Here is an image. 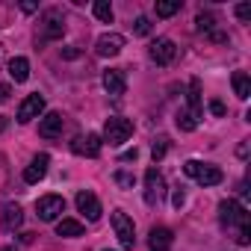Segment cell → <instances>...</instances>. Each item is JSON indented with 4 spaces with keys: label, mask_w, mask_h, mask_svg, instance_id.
<instances>
[{
    "label": "cell",
    "mask_w": 251,
    "mask_h": 251,
    "mask_svg": "<svg viewBox=\"0 0 251 251\" xmlns=\"http://www.w3.org/2000/svg\"><path fill=\"white\" fill-rule=\"evenodd\" d=\"M133 136V121L130 118H121V115H112V118H106V124H103V142H109L112 148H118V145H124Z\"/></svg>",
    "instance_id": "obj_1"
},
{
    "label": "cell",
    "mask_w": 251,
    "mask_h": 251,
    "mask_svg": "<svg viewBox=\"0 0 251 251\" xmlns=\"http://www.w3.org/2000/svg\"><path fill=\"white\" fill-rule=\"evenodd\" d=\"M183 172H186L195 183H201V186H216V183L225 180L222 169H216V166H210V163H201V160H186V163H183Z\"/></svg>",
    "instance_id": "obj_2"
},
{
    "label": "cell",
    "mask_w": 251,
    "mask_h": 251,
    "mask_svg": "<svg viewBox=\"0 0 251 251\" xmlns=\"http://www.w3.org/2000/svg\"><path fill=\"white\" fill-rule=\"evenodd\" d=\"M219 219H222L225 227H236V233L239 230H248V210L242 204H236L233 198H225L219 204Z\"/></svg>",
    "instance_id": "obj_3"
},
{
    "label": "cell",
    "mask_w": 251,
    "mask_h": 251,
    "mask_svg": "<svg viewBox=\"0 0 251 251\" xmlns=\"http://www.w3.org/2000/svg\"><path fill=\"white\" fill-rule=\"evenodd\" d=\"M112 230H115L121 248H133V245H136V227H133V219L124 213V210H112Z\"/></svg>",
    "instance_id": "obj_4"
},
{
    "label": "cell",
    "mask_w": 251,
    "mask_h": 251,
    "mask_svg": "<svg viewBox=\"0 0 251 251\" xmlns=\"http://www.w3.org/2000/svg\"><path fill=\"white\" fill-rule=\"evenodd\" d=\"M166 201V177L157 169L145 172V204L148 207H160Z\"/></svg>",
    "instance_id": "obj_5"
},
{
    "label": "cell",
    "mask_w": 251,
    "mask_h": 251,
    "mask_svg": "<svg viewBox=\"0 0 251 251\" xmlns=\"http://www.w3.org/2000/svg\"><path fill=\"white\" fill-rule=\"evenodd\" d=\"M65 213V198L62 195H42L36 201V216L42 222H56Z\"/></svg>",
    "instance_id": "obj_6"
},
{
    "label": "cell",
    "mask_w": 251,
    "mask_h": 251,
    "mask_svg": "<svg viewBox=\"0 0 251 251\" xmlns=\"http://www.w3.org/2000/svg\"><path fill=\"white\" fill-rule=\"evenodd\" d=\"M42 112H45V95L33 92V95H27V98L21 100V106H18V121H21V124H30V121L39 118Z\"/></svg>",
    "instance_id": "obj_7"
},
{
    "label": "cell",
    "mask_w": 251,
    "mask_h": 251,
    "mask_svg": "<svg viewBox=\"0 0 251 251\" xmlns=\"http://www.w3.org/2000/svg\"><path fill=\"white\" fill-rule=\"evenodd\" d=\"M62 33H65V18H62V12L59 9H50V12H45V18H42V39H62Z\"/></svg>",
    "instance_id": "obj_8"
},
{
    "label": "cell",
    "mask_w": 251,
    "mask_h": 251,
    "mask_svg": "<svg viewBox=\"0 0 251 251\" xmlns=\"http://www.w3.org/2000/svg\"><path fill=\"white\" fill-rule=\"evenodd\" d=\"M100 136L98 133H80L74 142H71V151L77 154V157H98L100 154Z\"/></svg>",
    "instance_id": "obj_9"
},
{
    "label": "cell",
    "mask_w": 251,
    "mask_h": 251,
    "mask_svg": "<svg viewBox=\"0 0 251 251\" xmlns=\"http://www.w3.org/2000/svg\"><path fill=\"white\" fill-rule=\"evenodd\" d=\"M175 56H177V45H175L172 39H157V42L151 45V59H154L157 65H172Z\"/></svg>",
    "instance_id": "obj_10"
},
{
    "label": "cell",
    "mask_w": 251,
    "mask_h": 251,
    "mask_svg": "<svg viewBox=\"0 0 251 251\" xmlns=\"http://www.w3.org/2000/svg\"><path fill=\"white\" fill-rule=\"evenodd\" d=\"M121 48H124V36H121V33H103V36L95 42L98 56H118Z\"/></svg>",
    "instance_id": "obj_11"
},
{
    "label": "cell",
    "mask_w": 251,
    "mask_h": 251,
    "mask_svg": "<svg viewBox=\"0 0 251 251\" xmlns=\"http://www.w3.org/2000/svg\"><path fill=\"white\" fill-rule=\"evenodd\" d=\"M77 210L89 219V222H98L100 219V201H98V195L95 192H77Z\"/></svg>",
    "instance_id": "obj_12"
},
{
    "label": "cell",
    "mask_w": 251,
    "mask_h": 251,
    "mask_svg": "<svg viewBox=\"0 0 251 251\" xmlns=\"http://www.w3.org/2000/svg\"><path fill=\"white\" fill-rule=\"evenodd\" d=\"M62 115L59 112H48L42 121H39V136H45V139H56L59 133H62Z\"/></svg>",
    "instance_id": "obj_13"
},
{
    "label": "cell",
    "mask_w": 251,
    "mask_h": 251,
    "mask_svg": "<svg viewBox=\"0 0 251 251\" xmlns=\"http://www.w3.org/2000/svg\"><path fill=\"white\" fill-rule=\"evenodd\" d=\"M48 166H50V157H48V154L33 157V163L24 169V180H27V183H39V180L48 175Z\"/></svg>",
    "instance_id": "obj_14"
},
{
    "label": "cell",
    "mask_w": 251,
    "mask_h": 251,
    "mask_svg": "<svg viewBox=\"0 0 251 251\" xmlns=\"http://www.w3.org/2000/svg\"><path fill=\"white\" fill-rule=\"evenodd\" d=\"M172 242H175V233H172L169 227H163V225L154 227L151 236H148V248H151V251H169Z\"/></svg>",
    "instance_id": "obj_15"
},
{
    "label": "cell",
    "mask_w": 251,
    "mask_h": 251,
    "mask_svg": "<svg viewBox=\"0 0 251 251\" xmlns=\"http://www.w3.org/2000/svg\"><path fill=\"white\" fill-rule=\"evenodd\" d=\"M103 89H106L109 95H124V89H127L124 71H121V68H109V71H103Z\"/></svg>",
    "instance_id": "obj_16"
},
{
    "label": "cell",
    "mask_w": 251,
    "mask_h": 251,
    "mask_svg": "<svg viewBox=\"0 0 251 251\" xmlns=\"http://www.w3.org/2000/svg\"><path fill=\"white\" fill-rule=\"evenodd\" d=\"M9 80H12V83H27V80H30V62H27L24 56L9 59Z\"/></svg>",
    "instance_id": "obj_17"
},
{
    "label": "cell",
    "mask_w": 251,
    "mask_h": 251,
    "mask_svg": "<svg viewBox=\"0 0 251 251\" xmlns=\"http://www.w3.org/2000/svg\"><path fill=\"white\" fill-rule=\"evenodd\" d=\"M195 121L201 118V112H204V103H201V83L198 80H189V109H186Z\"/></svg>",
    "instance_id": "obj_18"
},
{
    "label": "cell",
    "mask_w": 251,
    "mask_h": 251,
    "mask_svg": "<svg viewBox=\"0 0 251 251\" xmlns=\"http://www.w3.org/2000/svg\"><path fill=\"white\" fill-rule=\"evenodd\" d=\"M21 225H24L21 207H18V204H6V207H3V227H6V230H18Z\"/></svg>",
    "instance_id": "obj_19"
},
{
    "label": "cell",
    "mask_w": 251,
    "mask_h": 251,
    "mask_svg": "<svg viewBox=\"0 0 251 251\" xmlns=\"http://www.w3.org/2000/svg\"><path fill=\"white\" fill-rule=\"evenodd\" d=\"M233 92L239 100H248L251 98V77L245 71H233Z\"/></svg>",
    "instance_id": "obj_20"
},
{
    "label": "cell",
    "mask_w": 251,
    "mask_h": 251,
    "mask_svg": "<svg viewBox=\"0 0 251 251\" xmlns=\"http://www.w3.org/2000/svg\"><path fill=\"white\" fill-rule=\"evenodd\" d=\"M56 233L59 236H83V222H77V219H59L56 222Z\"/></svg>",
    "instance_id": "obj_21"
},
{
    "label": "cell",
    "mask_w": 251,
    "mask_h": 251,
    "mask_svg": "<svg viewBox=\"0 0 251 251\" xmlns=\"http://www.w3.org/2000/svg\"><path fill=\"white\" fill-rule=\"evenodd\" d=\"M92 12H95V18H98V21L112 24V6L106 3V0H95V3H92Z\"/></svg>",
    "instance_id": "obj_22"
},
{
    "label": "cell",
    "mask_w": 251,
    "mask_h": 251,
    "mask_svg": "<svg viewBox=\"0 0 251 251\" xmlns=\"http://www.w3.org/2000/svg\"><path fill=\"white\" fill-rule=\"evenodd\" d=\"M175 12H180V0H160L157 3V15L160 18H172Z\"/></svg>",
    "instance_id": "obj_23"
},
{
    "label": "cell",
    "mask_w": 251,
    "mask_h": 251,
    "mask_svg": "<svg viewBox=\"0 0 251 251\" xmlns=\"http://www.w3.org/2000/svg\"><path fill=\"white\" fill-rule=\"evenodd\" d=\"M175 121H177V127H180V130H183V133H192V130H195V127H198V121H195V118H192V115H189V112H186V109H180V112H177V118H175Z\"/></svg>",
    "instance_id": "obj_24"
},
{
    "label": "cell",
    "mask_w": 251,
    "mask_h": 251,
    "mask_svg": "<svg viewBox=\"0 0 251 251\" xmlns=\"http://www.w3.org/2000/svg\"><path fill=\"white\" fill-rule=\"evenodd\" d=\"M213 27H216V18H213L210 12H198V18H195V30H198V33H213Z\"/></svg>",
    "instance_id": "obj_25"
},
{
    "label": "cell",
    "mask_w": 251,
    "mask_h": 251,
    "mask_svg": "<svg viewBox=\"0 0 251 251\" xmlns=\"http://www.w3.org/2000/svg\"><path fill=\"white\" fill-rule=\"evenodd\" d=\"M166 151H169V136H157V142H154V148H151L154 163H157V160H163V157H166Z\"/></svg>",
    "instance_id": "obj_26"
},
{
    "label": "cell",
    "mask_w": 251,
    "mask_h": 251,
    "mask_svg": "<svg viewBox=\"0 0 251 251\" xmlns=\"http://www.w3.org/2000/svg\"><path fill=\"white\" fill-rule=\"evenodd\" d=\"M115 183H118V186H124V189H133L136 177H133L130 172H115Z\"/></svg>",
    "instance_id": "obj_27"
},
{
    "label": "cell",
    "mask_w": 251,
    "mask_h": 251,
    "mask_svg": "<svg viewBox=\"0 0 251 251\" xmlns=\"http://www.w3.org/2000/svg\"><path fill=\"white\" fill-rule=\"evenodd\" d=\"M133 33H136V36H148V33H151V21H148L145 15H139V18H136V27H133Z\"/></svg>",
    "instance_id": "obj_28"
},
{
    "label": "cell",
    "mask_w": 251,
    "mask_h": 251,
    "mask_svg": "<svg viewBox=\"0 0 251 251\" xmlns=\"http://www.w3.org/2000/svg\"><path fill=\"white\" fill-rule=\"evenodd\" d=\"M236 18H239V21H251V6H248V3H239V6H236Z\"/></svg>",
    "instance_id": "obj_29"
},
{
    "label": "cell",
    "mask_w": 251,
    "mask_h": 251,
    "mask_svg": "<svg viewBox=\"0 0 251 251\" xmlns=\"http://www.w3.org/2000/svg\"><path fill=\"white\" fill-rule=\"evenodd\" d=\"M172 204H175V207H177V210H180V207H183V204H186V192H183V189H180V186H177V189H175V195H172Z\"/></svg>",
    "instance_id": "obj_30"
},
{
    "label": "cell",
    "mask_w": 251,
    "mask_h": 251,
    "mask_svg": "<svg viewBox=\"0 0 251 251\" xmlns=\"http://www.w3.org/2000/svg\"><path fill=\"white\" fill-rule=\"evenodd\" d=\"M210 112H213V115H225L227 109H225V103H222V100H210Z\"/></svg>",
    "instance_id": "obj_31"
},
{
    "label": "cell",
    "mask_w": 251,
    "mask_h": 251,
    "mask_svg": "<svg viewBox=\"0 0 251 251\" xmlns=\"http://www.w3.org/2000/svg\"><path fill=\"white\" fill-rule=\"evenodd\" d=\"M248 151H251V142L245 139V142H242V145L236 148V157H239V160H248Z\"/></svg>",
    "instance_id": "obj_32"
},
{
    "label": "cell",
    "mask_w": 251,
    "mask_h": 251,
    "mask_svg": "<svg viewBox=\"0 0 251 251\" xmlns=\"http://www.w3.org/2000/svg\"><path fill=\"white\" fill-rule=\"evenodd\" d=\"M136 157H139V151H136V148H133V151H124V154H121V160H124V163H130V160H136Z\"/></svg>",
    "instance_id": "obj_33"
},
{
    "label": "cell",
    "mask_w": 251,
    "mask_h": 251,
    "mask_svg": "<svg viewBox=\"0 0 251 251\" xmlns=\"http://www.w3.org/2000/svg\"><path fill=\"white\" fill-rule=\"evenodd\" d=\"M9 100V86H0V103Z\"/></svg>",
    "instance_id": "obj_34"
},
{
    "label": "cell",
    "mask_w": 251,
    "mask_h": 251,
    "mask_svg": "<svg viewBox=\"0 0 251 251\" xmlns=\"http://www.w3.org/2000/svg\"><path fill=\"white\" fill-rule=\"evenodd\" d=\"M6 127H9V118H6V115H0V133H3Z\"/></svg>",
    "instance_id": "obj_35"
},
{
    "label": "cell",
    "mask_w": 251,
    "mask_h": 251,
    "mask_svg": "<svg viewBox=\"0 0 251 251\" xmlns=\"http://www.w3.org/2000/svg\"><path fill=\"white\" fill-rule=\"evenodd\" d=\"M21 9H24V12H36L39 6H36V3H21Z\"/></svg>",
    "instance_id": "obj_36"
},
{
    "label": "cell",
    "mask_w": 251,
    "mask_h": 251,
    "mask_svg": "<svg viewBox=\"0 0 251 251\" xmlns=\"http://www.w3.org/2000/svg\"><path fill=\"white\" fill-rule=\"evenodd\" d=\"M33 239H36V233H21V242H27V245H30Z\"/></svg>",
    "instance_id": "obj_37"
},
{
    "label": "cell",
    "mask_w": 251,
    "mask_h": 251,
    "mask_svg": "<svg viewBox=\"0 0 251 251\" xmlns=\"http://www.w3.org/2000/svg\"><path fill=\"white\" fill-rule=\"evenodd\" d=\"M0 251H15V248H12V245H6V248H0Z\"/></svg>",
    "instance_id": "obj_38"
},
{
    "label": "cell",
    "mask_w": 251,
    "mask_h": 251,
    "mask_svg": "<svg viewBox=\"0 0 251 251\" xmlns=\"http://www.w3.org/2000/svg\"><path fill=\"white\" fill-rule=\"evenodd\" d=\"M0 53H3V45H0Z\"/></svg>",
    "instance_id": "obj_39"
},
{
    "label": "cell",
    "mask_w": 251,
    "mask_h": 251,
    "mask_svg": "<svg viewBox=\"0 0 251 251\" xmlns=\"http://www.w3.org/2000/svg\"><path fill=\"white\" fill-rule=\"evenodd\" d=\"M106 251H109V248H106Z\"/></svg>",
    "instance_id": "obj_40"
}]
</instances>
